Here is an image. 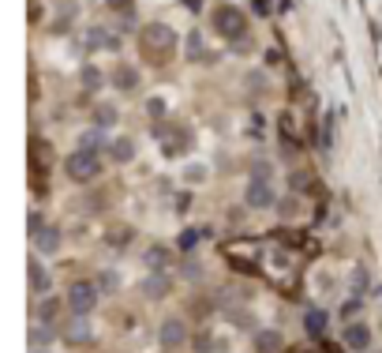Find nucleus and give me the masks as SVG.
Segmentation results:
<instances>
[{
  "label": "nucleus",
  "mask_w": 382,
  "mask_h": 353,
  "mask_svg": "<svg viewBox=\"0 0 382 353\" xmlns=\"http://www.w3.org/2000/svg\"><path fill=\"white\" fill-rule=\"evenodd\" d=\"M49 334H53V331L45 327V323H42V327H34V331H31V342H34V350H42L45 342H49Z\"/></svg>",
  "instance_id": "20"
},
{
  "label": "nucleus",
  "mask_w": 382,
  "mask_h": 353,
  "mask_svg": "<svg viewBox=\"0 0 382 353\" xmlns=\"http://www.w3.org/2000/svg\"><path fill=\"white\" fill-rule=\"evenodd\" d=\"M188 323H184V320H165L162 323V346L165 350H184V346H188Z\"/></svg>",
  "instance_id": "4"
},
{
  "label": "nucleus",
  "mask_w": 382,
  "mask_h": 353,
  "mask_svg": "<svg viewBox=\"0 0 382 353\" xmlns=\"http://www.w3.org/2000/svg\"><path fill=\"white\" fill-rule=\"evenodd\" d=\"M31 293H34V297H45V293H49V271H45L42 259H31Z\"/></svg>",
  "instance_id": "8"
},
{
  "label": "nucleus",
  "mask_w": 382,
  "mask_h": 353,
  "mask_svg": "<svg viewBox=\"0 0 382 353\" xmlns=\"http://www.w3.org/2000/svg\"><path fill=\"white\" fill-rule=\"evenodd\" d=\"M214 26L232 38L236 31H244V15H240L236 8H218V12H214Z\"/></svg>",
  "instance_id": "6"
},
{
  "label": "nucleus",
  "mask_w": 382,
  "mask_h": 353,
  "mask_svg": "<svg viewBox=\"0 0 382 353\" xmlns=\"http://www.w3.org/2000/svg\"><path fill=\"white\" fill-rule=\"evenodd\" d=\"M64 338H68V342H87V338H90V323H87V315H76L71 323H64Z\"/></svg>",
  "instance_id": "12"
},
{
  "label": "nucleus",
  "mask_w": 382,
  "mask_h": 353,
  "mask_svg": "<svg viewBox=\"0 0 382 353\" xmlns=\"http://www.w3.org/2000/svg\"><path fill=\"white\" fill-rule=\"evenodd\" d=\"M42 229H45V218L38 215V211H34V215H31V237H38Z\"/></svg>",
  "instance_id": "23"
},
{
  "label": "nucleus",
  "mask_w": 382,
  "mask_h": 353,
  "mask_svg": "<svg viewBox=\"0 0 382 353\" xmlns=\"http://www.w3.org/2000/svg\"><path fill=\"white\" fill-rule=\"evenodd\" d=\"M285 346V338L277 331H259L255 334V353H277Z\"/></svg>",
  "instance_id": "11"
},
{
  "label": "nucleus",
  "mask_w": 382,
  "mask_h": 353,
  "mask_svg": "<svg viewBox=\"0 0 382 353\" xmlns=\"http://www.w3.org/2000/svg\"><path fill=\"white\" fill-rule=\"evenodd\" d=\"M31 353H49V350H31Z\"/></svg>",
  "instance_id": "26"
},
{
  "label": "nucleus",
  "mask_w": 382,
  "mask_h": 353,
  "mask_svg": "<svg viewBox=\"0 0 382 353\" xmlns=\"http://www.w3.org/2000/svg\"><path fill=\"white\" fill-rule=\"evenodd\" d=\"M304 323H307V334H315V338H319V334H326V315L319 312V309H311L304 315Z\"/></svg>",
  "instance_id": "14"
},
{
  "label": "nucleus",
  "mask_w": 382,
  "mask_h": 353,
  "mask_svg": "<svg viewBox=\"0 0 382 353\" xmlns=\"http://www.w3.org/2000/svg\"><path fill=\"white\" fill-rule=\"evenodd\" d=\"M244 203H248V207H255V211L274 207V203H277V196H274V184H270L266 176H251V184L244 188Z\"/></svg>",
  "instance_id": "3"
},
{
  "label": "nucleus",
  "mask_w": 382,
  "mask_h": 353,
  "mask_svg": "<svg viewBox=\"0 0 382 353\" xmlns=\"http://www.w3.org/2000/svg\"><path fill=\"white\" fill-rule=\"evenodd\" d=\"M169 290H173V278L162 274V271H154V274L143 282V293L150 297V301H162V297H169Z\"/></svg>",
  "instance_id": "7"
},
{
  "label": "nucleus",
  "mask_w": 382,
  "mask_h": 353,
  "mask_svg": "<svg viewBox=\"0 0 382 353\" xmlns=\"http://www.w3.org/2000/svg\"><path fill=\"white\" fill-rule=\"evenodd\" d=\"M79 143H83L79 151H90V154H98V151H101V136H98V132H87V136L79 139Z\"/></svg>",
  "instance_id": "19"
},
{
  "label": "nucleus",
  "mask_w": 382,
  "mask_h": 353,
  "mask_svg": "<svg viewBox=\"0 0 382 353\" xmlns=\"http://www.w3.org/2000/svg\"><path fill=\"white\" fill-rule=\"evenodd\" d=\"M64 173L71 176V181H94V176L101 173V158L98 154H90V151H76V154H68L64 158Z\"/></svg>",
  "instance_id": "1"
},
{
  "label": "nucleus",
  "mask_w": 382,
  "mask_h": 353,
  "mask_svg": "<svg viewBox=\"0 0 382 353\" xmlns=\"http://www.w3.org/2000/svg\"><path fill=\"white\" fill-rule=\"evenodd\" d=\"M345 342H349L352 350H367V346H371L367 323H349V331H345Z\"/></svg>",
  "instance_id": "10"
},
{
  "label": "nucleus",
  "mask_w": 382,
  "mask_h": 353,
  "mask_svg": "<svg viewBox=\"0 0 382 353\" xmlns=\"http://www.w3.org/2000/svg\"><path fill=\"white\" fill-rule=\"evenodd\" d=\"M367 282H371V274H367V267H356V271H352V290H356V297L367 290Z\"/></svg>",
  "instance_id": "18"
},
{
  "label": "nucleus",
  "mask_w": 382,
  "mask_h": 353,
  "mask_svg": "<svg viewBox=\"0 0 382 353\" xmlns=\"http://www.w3.org/2000/svg\"><path fill=\"white\" fill-rule=\"evenodd\" d=\"M98 297H101V290L94 282H76L68 290V304H71V312H76V315H90V312H94V304H98Z\"/></svg>",
  "instance_id": "2"
},
{
  "label": "nucleus",
  "mask_w": 382,
  "mask_h": 353,
  "mask_svg": "<svg viewBox=\"0 0 382 353\" xmlns=\"http://www.w3.org/2000/svg\"><path fill=\"white\" fill-rule=\"evenodd\" d=\"M60 229L57 226H45L42 229V233L38 237H34V245H38V252H45V256H49V252H60Z\"/></svg>",
  "instance_id": "9"
},
{
  "label": "nucleus",
  "mask_w": 382,
  "mask_h": 353,
  "mask_svg": "<svg viewBox=\"0 0 382 353\" xmlns=\"http://www.w3.org/2000/svg\"><path fill=\"white\" fill-rule=\"evenodd\" d=\"M188 181H191V184L207 181V170H202V165H191V170H188Z\"/></svg>",
  "instance_id": "25"
},
{
  "label": "nucleus",
  "mask_w": 382,
  "mask_h": 353,
  "mask_svg": "<svg viewBox=\"0 0 382 353\" xmlns=\"http://www.w3.org/2000/svg\"><path fill=\"white\" fill-rule=\"evenodd\" d=\"M113 79H116V87H124V90H132L139 76H135V68H128V64H124V68H116V76H113Z\"/></svg>",
  "instance_id": "17"
},
{
  "label": "nucleus",
  "mask_w": 382,
  "mask_h": 353,
  "mask_svg": "<svg viewBox=\"0 0 382 353\" xmlns=\"http://www.w3.org/2000/svg\"><path fill=\"white\" fill-rule=\"evenodd\" d=\"M109 154H113V162H132V158H135V147H132V139H113V147H109Z\"/></svg>",
  "instance_id": "13"
},
{
  "label": "nucleus",
  "mask_w": 382,
  "mask_h": 353,
  "mask_svg": "<svg viewBox=\"0 0 382 353\" xmlns=\"http://www.w3.org/2000/svg\"><path fill=\"white\" fill-rule=\"evenodd\" d=\"M143 45H146V49H157V57H165V53L173 49V31H169V26H162V23H154L150 31L143 34Z\"/></svg>",
  "instance_id": "5"
},
{
  "label": "nucleus",
  "mask_w": 382,
  "mask_h": 353,
  "mask_svg": "<svg viewBox=\"0 0 382 353\" xmlns=\"http://www.w3.org/2000/svg\"><path fill=\"white\" fill-rule=\"evenodd\" d=\"M116 286H120V278H116L113 271H105V274H101V278H98V290H105V293H113V290H116Z\"/></svg>",
  "instance_id": "21"
},
{
  "label": "nucleus",
  "mask_w": 382,
  "mask_h": 353,
  "mask_svg": "<svg viewBox=\"0 0 382 353\" xmlns=\"http://www.w3.org/2000/svg\"><path fill=\"white\" fill-rule=\"evenodd\" d=\"M146 263L154 267V271H162L165 263H169V248H162V245H154L150 252H146Z\"/></svg>",
  "instance_id": "16"
},
{
  "label": "nucleus",
  "mask_w": 382,
  "mask_h": 353,
  "mask_svg": "<svg viewBox=\"0 0 382 353\" xmlns=\"http://www.w3.org/2000/svg\"><path fill=\"white\" fill-rule=\"evenodd\" d=\"M57 315H60V301H57V297H45L42 309H38V320H42V323H53Z\"/></svg>",
  "instance_id": "15"
},
{
  "label": "nucleus",
  "mask_w": 382,
  "mask_h": 353,
  "mask_svg": "<svg viewBox=\"0 0 382 353\" xmlns=\"http://www.w3.org/2000/svg\"><path fill=\"white\" fill-rule=\"evenodd\" d=\"M113 117H116V113H113L109 106H101V109H98V124H101V128H105V124H113Z\"/></svg>",
  "instance_id": "24"
},
{
  "label": "nucleus",
  "mask_w": 382,
  "mask_h": 353,
  "mask_svg": "<svg viewBox=\"0 0 382 353\" xmlns=\"http://www.w3.org/2000/svg\"><path fill=\"white\" fill-rule=\"evenodd\" d=\"M83 83H87L90 90H94L98 83H101V72H98V68H87V72H83Z\"/></svg>",
  "instance_id": "22"
}]
</instances>
